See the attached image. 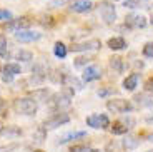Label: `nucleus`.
I'll return each mask as SVG.
<instances>
[{
  "mask_svg": "<svg viewBox=\"0 0 153 152\" xmlns=\"http://www.w3.org/2000/svg\"><path fill=\"white\" fill-rule=\"evenodd\" d=\"M135 100L140 107H153V90H146L145 94H137Z\"/></svg>",
  "mask_w": 153,
  "mask_h": 152,
  "instance_id": "obj_14",
  "label": "nucleus"
},
{
  "mask_svg": "<svg viewBox=\"0 0 153 152\" xmlns=\"http://www.w3.org/2000/svg\"><path fill=\"white\" fill-rule=\"evenodd\" d=\"M13 149H17V144H12L8 145V147H4V149H0V152H12Z\"/></svg>",
  "mask_w": 153,
  "mask_h": 152,
  "instance_id": "obj_36",
  "label": "nucleus"
},
{
  "mask_svg": "<svg viewBox=\"0 0 153 152\" xmlns=\"http://www.w3.org/2000/svg\"><path fill=\"white\" fill-rule=\"evenodd\" d=\"M0 42H2V47H0V57H2V59H7V60H8V59L12 57L10 47H8V44L5 42V38H4V37L0 38Z\"/></svg>",
  "mask_w": 153,
  "mask_h": 152,
  "instance_id": "obj_23",
  "label": "nucleus"
},
{
  "mask_svg": "<svg viewBox=\"0 0 153 152\" xmlns=\"http://www.w3.org/2000/svg\"><path fill=\"white\" fill-rule=\"evenodd\" d=\"M35 152H43V150H35Z\"/></svg>",
  "mask_w": 153,
  "mask_h": 152,
  "instance_id": "obj_40",
  "label": "nucleus"
},
{
  "mask_svg": "<svg viewBox=\"0 0 153 152\" xmlns=\"http://www.w3.org/2000/svg\"><path fill=\"white\" fill-rule=\"evenodd\" d=\"M100 77H102V68L98 65H88L83 70L82 79H83V82H92V80H98Z\"/></svg>",
  "mask_w": 153,
  "mask_h": 152,
  "instance_id": "obj_10",
  "label": "nucleus"
},
{
  "mask_svg": "<svg viewBox=\"0 0 153 152\" xmlns=\"http://www.w3.org/2000/svg\"><path fill=\"white\" fill-rule=\"evenodd\" d=\"M4 72H7V74L15 77V75H19V74H22V68H20L19 64H5Z\"/></svg>",
  "mask_w": 153,
  "mask_h": 152,
  "instance_id": "obj_19",
  "label": "nucleus"
},
{
  "mask_svg": "<svg viewBox=\"0 0 153 152\" xmlns=\"http://www.w3.org/2000/svg\"><path fill=\"white\" fill-rule=\"evenodd\" d=\"M90 60H93V59H88V57H78V59H75V67H83V65H87Z\"/></svg>",
  "mask_w": 153,
  "mask_h": 152,
  "instance_id": "obj_29",
  "label": "nucleus"
},
{
  "mask_svg": "<svg viewBox=\"0 0 153 152\" xmlns=\"http://www.w3.org/2000/svg\"><path fill=\"white\" fill-rule=\"evenodd\" d=\"M5 19H12V14L8 10H0V20H5Z\"/></svg>",
  "mask_w": 153,
  "mask_h": 152,
  "instance_id": "obj_32",
  "label": "nucleus"
},
{
  "mask_svg": "<svg viewBox=\"0 0 153 152\" xmlns=\"http://www.w3.org/2000/svg\"><path fill=\"white\" fill-rule=\"evenodd\" d=\"M150 22H152V23H153V14H152V20H150Z\"/></svg>",
  "mask_w": 153,
  "mask_h": 152,
  "instance_id": "obj_39",
  "label": "nucleus"
},
{
  "mask_svg": "<svg viewBox=\"0 0 153 152\" xmlns=\"http://www.w3.org/2000/svg\"><path fill=\"white\" fill-rule=\"evenodd\" d=\"M107 109L113 114H123V112H130L133 107H131L130 100H125V99H113V100H108L107 102Z\"/></svg>",
  "mask_w": 153,
  "mask_h": 152,
  "instance_id": "obj_3",
  "label": "nucleus"
},
{
  "mask_svg": "<svg viewBox=\"0 0 153 152\" xmlns=\"http://www.w3.org/2000/svg\"><path fill=\"white\" fill-rule=\"evenodd\" d=\"M68 0H52L50 2V7H60V5H65Z\"/></svg>",
  "mask_w": 153,
  "mask_h": 152,
  "instance_id": "obj_31",
  "label": "nucleus"
},
{
  "mask_svg": "<svg viewBox=\"0 0 153 152\" xmlns=\"http://www.w3.org/2000/svg\"><path fill=\"white\" fill-rule=\"evenodd\" d=\"M146 90H153V79H150L148 82H146Z\"/></svg>",
  "mask_w": 153,
  "mask_h": 152,
  "instance_id": "obj_37",
  "label": "nucleus"
},
{
  "mask_svg": "<svg viewBox=\"0 0 153 152\" xmlns=\"http://www.w3.org/2000/svg\"><path fill=\"white\" fill-rule=\"evenodd\" d=\"M125 25L131 27V29H143V27H146V19H145L143 15L131 14V15H126Z\"/></svg>",
  "mask_w": 153,
  "mask_h": 152,
  "instance_id": "obj_11",
  "label": "nucleus"
},
{
  "mask_svg": "<svg viewBox=\"0 0 153 152\" xmlns=\"http://www.w3.org/2000/svg\"><path fill=\"white\" fill-rule=\"evenodd\" d=\"M53 53H55V57H58V59H65V55H67V47H65V44H62V42H57V44H55Z\"/></svg>",
  "mask_w": 153,
  "mask_h": 152,
  "instance_id": "obj_20",
  "label": "nucleus"
},
{
  "mask_svg": "<svg viewBox=\"0 0 153 152\" xmlns=\"http://www.w3.org/2000/svg\"><path fill=\"white\" fill-rule=\"evenodd\" d=\"M138 74H131V75H128L126 77L125 80H123V89H125V90H135V89H137V85H138Z\"/></svg>",
  "mask_w": 153,
  "mask_h": 152,
  "instance_id": "obj_16",
  "label": "nucleus"
},
{
  "mask_svg": "<svg viewBox=\"0 0 153 152\" xmlns=\"http://www.w3.org/2000/svg\"><path fill=\"white\" fill-rule=\"evenodd\" d=\"M85 135H87V132H85V130H72V132L62 134V135L58 137L57 144H67V142L76 141V139H82V137H85Z\"/></svg>",
  "mask_w": 153,
  "mask_h": 152,
  "instance_id": "obj_13",
  "label": "nucleus"
},
{
  "mask_svg": "<svg viewBox=\"0 0 153 152\" xmlns=\"http://www.w3.org/2000/svg\"><path fill=\"white\" fill-rule=\"evenodd\" d=\"M108 47H110L111 50H122L126 47V42L123 37H111L110 40H108Z\"/></svg>",
  "mask_w": 153,
  "mask_h": 152,
  "instance_id": "obj_17",
  "label": "nucleus"
},
{
  "mask_svg": "<svg viewBox=\"0 0 153 152\" xmlns=\"http://www.w3.org/2000/svg\"><path fill=\"white\" fill-rule=\"evenodd\" d=\"M126 130H128V127H126L125 124H122V122H115L113 126H111V132H113L115 135H122V134H126Z\"/></svg>",
  "mask_w": 153,
  "mask_h": 152,
  "instance_id": "obj_24",
  "label": "nucleus"
},
{
  "mask_svg": "<svg viewBox=\"0 0 153 152\" xmlns=\"http://www.w3.org/2000/svg\"><path fill=\"white\" fill-rule=\"evenodd\" d=\"M113 92V89H102V90H98L97 94L100 95V97H105V95H108V94H111Z\"/></svg>",
  "mask_w": 153,
  "mask_h": 152,
  "instance_id": "obj_34",
  "label": "nucleus"
},
{
  "mask_svg": "<svg viewBox=\"0 0 153 152\" xmlns=\"http://www.w3.org/2000/svg\"><path fill=\"white\" fill-rule=\"evenodd\" d=\"M2 80H4V82H12V80H13V75L4 72V74H2Z\"/></svg>",
  "mask_w": 153,
  "mask_h": 152,
  "instance_id": "obj_35",
  "label": "nucleus"
},
{
  "mask_svg": "<svg viewBox=\"0 0 153 152\" xmlns=\"http://www.w3.org/2000/svg\"><path fill=\"white\" fill-rule=\"evenodd\" d=\"M0 135L2 137H7V139H15V137L22 135V129L17 126H7V127H2L0 129Z\"/></svg>",
  "mask_w": 153,
  "mask_h": 152,
  "instance_id": "obj_15",
  "label": "nucleus"
},
{
  "mask_svg": "<svg viewBox=\"0 0 153 152\" xmlns=\"http://www.w3.org/2000/svg\"><path fill=\"white\" fill-rule=\"evenodd\" d=\"M13 57L17 59V60H23V62H30L32 59H33V53L32 52H28V50H19V52L13 55Z\"/></svg>",
  "mask_w": 153,
  "mask_h": 152,
  "instance_id": "obj_22",
  "label": "nucleus"
},
{
  "mask_svg": "<svg viewBox=\"0 0 153 152\" xmlns=\"http://www.w3.org/2000/svg\"><path fill=\"white\" fill-rule=\"evenodd\" d=\"M87 126L93 127V129H107V127H110V120H108L107 114H92L87 117Z\"/></svg>",
  "mask_w": 153,
  "mask_h": 152,
  "instance_id": "obj_6",
  "label": "nucleus"
},
{
  "mask_svg": "<svg viewBox=\"0 0 153 152\" xmlns=\"http://www.w3.org/2000/svg\"><path fill=\"white\" fill-rule=\"evenodd\" d=\"M73 94H75V90H73V87H68V85H63V89H62L60 94H55L52 99H50L48 105L52 107V109L55 110H60V109H65V107L70 105V100L73 99Z\"/></svg>",
  "mask_w": 153,
  "mask_h": 152,
  "instance_id": "obj_1",
  "label": "nucleus"
},
{
  "mask_svg": "<svg viewBox=\"0 0 153 152\" xmlns=\"http://www.w3.org/2000/svg\"><path fill=\"white\" fill-rule=\"evenodd\" d=\"M38 104L33 97H23V99L13 100V110L22 115H33L37 114Z\"/></svg>",
  "mask_w": 153,
  "mask_h": 152,
  "instance_id": "obj_2",
  "label": "nucleus"
},
{
  "mask_svg": "<svg viewBox=\"0 0 153 152\" xmlns=\"http://www.w3.org/2000/svg\"><path fill=\"white\" fill-rule=\"evenodd\" d=\"M42 38V34H38V32H32V30H27V29H23V30H17L15 32V40L22 44H27V42H35V40H40Z\"/></svg>",
  "mask_w": 153,
  "mask_h": 152,
  "instance_id": "obj_9",
  "label": "nucleus"
},
{
  "mask_svg": "<svg viewBox=\"0 0 153 152\" xmlns=\"http://www.w3.org/2000/svg\"><path fill=\"white\" fill-rule=\"evenodd\" d=\"M45 127H38V130L33 134V141L35 142H43L45 141Z\"/></svg>",
  "mask_w": 153,
  "mask_h": 152,
  "instance_id": "obj_27",
  "label": "nucleus"
},
{
  "mask_svg": "<svg viewBox=\"0 0 153 152\" xmlns=\"http://www.w3.org/2000/svg\"><path fill=\"white\" fill-rule=\"evenodd\" d=\"M70 122V115L63 114V112H58V114H53L50 119H47L43 122V127L45 129H57V127L63 126V124H68Z\"/></svg>",
  "mask_w": 153,
  "mask_h": 152,
  "instance_id": "obj_5",
  "label": "nucleus"
},
{
  "mask_svg": "<svg viewBox=\"0 0 153 152\" xmlns=\"http://www.w3.org/2000/svg\"><path fill=\"white\" fill-rule=\"evenodd\" d=\"M150 141H153V134H152V135H150Z\"/></svg>",
  "mask_w": 153,
  "mask_h": 152,
  "instance_id": "obj_38",
  "label": "nucleus"
},
{
  "mask_svg": "<svg viewBox=\"0 0 153 152\" xmlns=\"http://www.w3.org/2000/svg\"><path fill=\"white\" fill-rule=\"evenodd\" d=\"M100 15H102V19L107 23H113L115 19H117V12H115L113 4H110V2H102L100 4Z\"/></svg>",
  "mask_w": 153,
  "mask_h": 152,
  "instance_id": "obj_8",
  "label": "nucleus"
},
{
  "mask_svg": "<svg viewBox=\"0 0 153 152\" xmlns=\"http://www.w3.org/2000/svg\"><path fill=\"white\" fill-rule=\"evenodd\" d=\"M30 95L33 97L35 100H40V102H43V100H48V95H50V92L47 90V89H42V90H33V92H30Z\"/></svg>",
  "mask_w": 153,
  "mask_h": 152,
  "instance_id": "obj_21",
  "label": "nucleus"
},
{
  "mask_svg": "<svg viewBox=\"0 0 153 152\" xmlns=\"http://www.w3.org/2000/svg\"><path fill=\"white\" fill-rule=\"evenodd\" d=\"M143 5H145L143 0H125L123 7L125 8H138V7H143Z\"/></svg>",
  "mask_w": 153,
  "mask_h": 152,
  "instance_id": "obj_25",
  "label": "nucleus"
},
{
  "mask_svg": "<svg viewBox=\"0 0 153 152\" xmlns=\"http://www.w3.org/2000/svg\"><path fill=\"white\" fill-rule=\"evenodd\" d=\"M110 67L113 68L115 72L122 74L123 68H125V65H123V60H122L120 57H111V59H110Z\"/></svg>",
  "mask_w": 153,
  "mask_h": 152,
  "instance_id": "obj_18",
  "label": "nucleus"
},
{
  "mask_svg": "<svg viewBox=\"0 0 153 152\" xmlns=\"http://www.w3.org/2000/svg\"><path fill=\"white\" fill-rule=\"evenodd\" d=\"M143 55H145V57L153 59V44L152 42L145 44V47H143Z\"/></svg>",
  "mask_w": 153,
  "mask_h": 152,
  "instance_id": "obj_28",
  "label": "nucleus"
},
{
  "mask_svg": "<svg viewBox=\"0 0 153 152\" xmlns=\"http://www.w3.org/2000/svg\"><path fill=\"white\" fill-rule=\"evenodd\" d=\"M88 147L87 145H73L72 149H70V152H87Z\"/></svg>",
  "mask_w": 153,
  "mask_h": 152,
  "instance_id": "obj_30",
  "label": "nucleus"
},
{
  "mask_svg": "<svg viewBox=\"0 0 153 152\" xmlns=\"http://www.w3.org/2000/svg\"><path fill=\"white\" fill-rule=\"evenodd\" d=\"M93 8V2L92 0H75L70 5V10L76 12V14H83V12H90Z\"/></svg>",
  "mask_w": 153,
  "mask_h": 152,
  "instance_id": "obj_12",
  "label": "nucleus"
},
{
  "mask_svg": "<svg viewBox=\"0 0 153 152\" xmlns=\"http://www.w3.org/2000/svg\"><path fill=\"white\" fill-rule=\"evenodd\" d=\"M138 144H140V142H138L135 137H126L125 141H123V147L125 149H135Z\"/></svg>",
  "mask_w": 153,
  "mask_h": 152,
  "instance_id": "obj_26",
  "label": "nucleus"
},
{
  "mask_svg": "<svg viewBox=\"0 0 153 152\" xmlns=\"http://www.w3.org/2000/svg\"><path fill=\"white\" fill-rule=\"evenodd\" d=\"M102 47V42L98 38H90L87 42H82V44H73L70 47L72 52H90V50H98Z\"/></svg>",
  "mask_w": 153,
  "mask_h": 152,
  "instance_id": "obj_7",
  "label": "nucleus"
},
{
  "mask_svg": "<svg viewBox=\"0 0 153 152\" xmlns=\"http://www.w3.org/2000/svg\"><path fill=\"white\" fill-rule=\"evenodd\" d=\"M32 25V20L28 17H20V19H13L8 20L2 25L4 30H10V32H17V30H23V29H28Z\"/></svg>",
  "mask_w": 153,
  "mask_h": 152,
  "instance_id": "obj_4",
  "label": "nucleus"
},
{
  "mask_svg": "<svg viewBox=\"0 0 153 152\" xmlns=\"http://www.w3.org/2000/svg\"><path fill=\"white\" fill-rule=\"evenodd\" d=\"M5 112H7V102L4 99H0V114L5 115Z\"/></svg>",
  "mask_w": 153,
  "mask_h": 152,
  "instance_id": "obj_33",
  "label": "nucleus"
}]
</instances>
